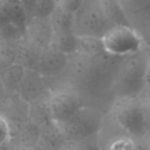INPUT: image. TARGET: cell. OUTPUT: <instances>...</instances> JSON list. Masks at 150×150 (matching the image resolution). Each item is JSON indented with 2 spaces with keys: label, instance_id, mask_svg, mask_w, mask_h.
Listing matches in <instances>:
<instances>
[{
  "label": "cell",
  "instance_id": "obj_1",
  "mask_svg": "<svg viewBox=\"0 0 150 150\" xmlns=\"http://www.w3.org/2000/svg\"><path fill=\"white\" fill-rule=\"evenodd\" d=\"M126 56H117L107 52L97 55L76 53L69 55L64 74L54 80V88H68L77 93L84 105L102 110L106 98L114 102L112 89L120 67ZM103 111V110H102Z\"/></svg>",
  "mask_w": 150,
  "mask_h": 150
},
{
  "label": "cell",
  "instance_id": "obj_2",
  "mask_svg": "<svg viewBox=\"0 0 150 150\" xmlns=\"http://www.w3.org/2000/svg\"><path fill=\"white\" fill-rule=\"evenodd\" d=\"M150 55L145 48L124 58L112 89L113 99L137 98L146 87Z\"/></svg>",
  "mask_w": 150,
  "mask_h": 150
},
{
  "label": "cell",
  "instance_id": "obj_3",
  "mask_svg": "<svg viewBox=\"0 0 150 150\" xmlns=\"http://www.w3.org/2000/svg\"><path fill=\"white\" fill-rule=\"evenodd\" d=\"M110 111L112 120L120 129L134 141L146 143L149 121L145 107L139 97L117 98Z\"/></svg>",
  "mask_w": 150,
  "mask_h": 150
},
{
  "label": "cell",
  "instance_id": "obj_4",
  "mask_svg": "<svg viewBox=\"0 0 150 150\" xmlns=\"http://www.w3.org/2000/svg\"><path fill=\"white\" fill-rule=\"evenodd\" d=\"M104 120L103 111L91 105H83L73 117L58 123L67 144L79 143L98 135ZM66 147V146H65Z\"/></svg>",
  "mask_w": 150,
  "mask_h": 150
},
{
  "label": "cell",
  "instance_id": "obj_5",
  "mask_svg": "<svg viewBox=\"0 0 150 150\" xmlns=\"http://www.w3.org/2000/svg\"><path fill=\"white\" fill-rule=\"evenodd\" d=\"M113 25L105 13L102 0H83L74 14V32L78 37H103Z\"/></svg>",
  "mask_w": 150,
  "mask_h": 150
},
{
  "label": "cell",
  "instance_id": "obj_6",
  "mask_svg": "<svg viewBox=\"0 0 150 150\" xmlns=\"http://www.w3.org/2000/svg\"><path fill=\"white\" fill-rule=\"evenodd\" d=\"M105 52L127 56L145 48V43L138 32L130 25H113L102 37Z\"/></svg>",
  "mask_w": 150,
  "mask_h": 150
},
{
  "label": "cell",
  "instance_id": "obj_7",
  "mask_svg": "<svg viewBox=\"0 0 150 150\" xmlns=\"http://www.w3.org/2000/svg\"><path fill=\"white\" fill-rule=\"evenodd\" d=\"M50 91L52 119L59 124L69 120L84 105L80 96L70 89L55 88Z\"/></svg>",
  "mask_w": 150,
  "mask_h": 150
},
{
  "label": "cell",
  "instance_id": "obj_8",
  "mask_svg": "<svg viewBox=\"0 0 150 150\" xmlns=\"http://www.w3.org/2000/svg\"><path fill=\"white\" fill-rule=\"evenodd\" d=\"M69 62V55L50 46L42 49L33 69L37 70L47 80H54L64 74L68 68Z\"/></svg>",
  "mask_w": 150,
  "mask_h": 150
},
{
  "label": "cell",
  "instance_id": "obj_9",
  "mask_svg": "<svg viewBox=\"0 0 150 150\" xmlns=\"http://www.w3.org/2000/svg\"><path fill=\"white\" fill-rule=\"evenodd\" d=\"M1 116L5 118L14 131L25 120H29V103L25 101L18 93H6L1 95Z\"/></svg>",
  "mask_w": 150,
  "mask_h": 150
},
{
  "label": "cell",
  "instance_id": "obj_10",
  "mask_svg": "<svg viewBox=\"0 0 150 150\" xmlns=\"http://www.w3.org/2000/svg\"><path fill=\"white\" fill-rule=\"evenodd\" d=\"M50 91L48 82L41 74L33 69H26L18 89L19 96L30 103Z\"/></svg>",
  "mask_w": 150,
  "mask_h": 150
},
{
  "label": "cell",
  "instance_id": "obj_11",
  "mask_svg": "<svg viewBox=\"0 0 150 150\" xmlns=\"http://www.w3.org/2000/svg\"><path fill=\"white\" fill-rule=\"evenodd\" d=\"M25 37L41 49L50 47L54 30L49 18H31L26 25Z\"/></svg>",
  "mask_w": 150,
  "mask_h": 150
},
{
  "label": "cell",
  "instance_id": "obj_12",
  "mask_svg": "<svg viewBox=\"0 0 150 150\" xmlns=\"http://www.w3.org/2000/svg\"><path fill=\"white\" fill-rule=\"evenodd\" d=\"M40 136V127L30 120L23 122L12 134L10 149H37Z\"/></svg>",
  "mask_w": 150,
  "mask_h": 150
},
{
  "label": "cell",
  "instance_id": "obj_13",
  "mask_svg": "<svg viewBox=\"0 0 150 150\" xmlns=\"http://www.w3.org/2000/svg\"><path fill=\"white\" fill-rule=\"evenodd\" d=\"M29 16L21 1L0 3V26L13 25L25 32Z\"/></svg>",
  "mask_w": 150,
  "mask_h": 150
},
{
  "label": "cell",
  "instance_id": "obj_14",
  "mask_svg": "<svg viewBox=\"0 0 150 150\" xmlns=\"http://www.w3.org/2000/svg\"><path fill=\"white\" fill-rule=\"evenodd\" d=\"M66 139L60 125L54 120L40 127V136L37 149H65Z\"/></svg>",
  "mask_w": 150,
  "mask_h": 150
},
{
  "label": "cell",
  "instance_id": "obj_15",
  "mask_svg": "<svg viewBox=\"0 0 150 150\" xmlns=\"http://www.w3.org/2000/svg\"><path fill=\"white\" fill-rule=\"evenodd\" d=\"M42 49L28 40L25 37L17 41L16 63L25 69H34Z\"/></svg>",
  "mask_w": 150,
  "mask_h": 150
},
{
  "label": "cell",
  "instance_id": "obj_16",
  "mask_svg": "<svg viewBox=\"0 0 150 150\" xmlns=\"http://www.w3.org/2000/svg\"><path fill=\"white\" fill-rule=\"evenodd\" d=\"M50 92L29 103V120L40 127L53 120L50 106Z\"/></svg>",
  "mask_w": 150,
  "mask_h": 150
},
{
  "label": "cell",
  "instance_id": "obj_17",
  "mask_svg": "<svg viewBox=\"0 0 150 150\" xmlns=\"http://www.w3.org/2000/svg\"><path fill=\"white\" fill-rule=\"evenodd\" d=\"M25 69H26L17 63L0 69L2 91L6 93H18Z\"/></svg>",
  "mask_w": 150,
  "mask_h": 150
},
{
  "label": "cell",
  "instance_id": "obj_18",
  "mask_svg": "<svg viewBox=\"0 0 150 150\" xmlns=\"http://www.w3.org/2000/svg\"><path fill=\"white\" fill-rule=\"evenodd\" d=\"M54 34L74 32V14L64 11L57 5L49 17Z\"/></svg>",
  "mask_w": 150,
  "mask_h": 150
},
{
  "label": "cell",
  "instance_id": "obj_19",
  "mask_svg": "<svg viewBox=\"0 0 150 150\" xmlns=\"http://www.w3.org/2000/svg\"><path fill=\"white\" fill-rule=\"evenodd\" d=\"M51 47L68 55H72L77 52L78 36L75 32L54 34Z\"/></svg>",
  "mask_w": 150,
  "mask_h": 150
},
{
  "label": "cell",
  "instance_id": "obj_20",
  "mask_svg": "<svg viewBox=\"0 0 150 150\" xmlns=\"http://www.w3.org/2000/svg\"><path fill=\"white\" fill-rule=\"evenodd\" d=\"M108 18L114 25H131L127 15L119 0H102Z\"/></svg>",
  "mask_w": 150,
  "mask_h": 150
},
{
  "label": "cell",
  "instance_id": "obj_21",
  "mask_svg": "<svg viewBox=\"0 0 150 150\" xmlns=\"http://www.w3.org/2000/svg\"><path fill=\"white\" fill-rule=\"evenodd\" d=\"M105 52L102 37L82 36L78 37L77 52L86 55H97Z\"/></svg>",
  "mask_w": 150,
  "mask_h": 150
},
{
  "label": "cell",
  "instance_id": "obj_22",
  "mask_svg": "<svg viewBox=\"0 0 150 150\" xmlns=\"http://www.w3.org/2000/svg\"><path fill=\"white\" fill-rule=\"evenodd\" d=\"M17 41L7 39L0 40V69L16 63Z\"/></svg>",
  "mask_w": 150,
  "mask_h": 150
},
{
  "label": "cell",
  "instance_id": "obj_23",
  "mask_svg": "<svg viewBox=\"0 0 150 150\" xmlns=\"http://www.w3.org/2000/svg\"><path fill=\"white\" fill-rule=\"evenodd\" d=\"M56 7V0H37L34 4L31 18H49Z\"/></svg>",
  "mask_w": 150,
  "mask_h": 150
},
{
  "label": "cell",
  "instance_id": "obj_24",
  "mask_svg": "<svg viewBox=\"0 0 150 150\" xmlns=\"http://www.w3.org/2000/svg\"><path fill=\"white\" fill-rule=\"evenodd\" d=\"M11 140V129L5 118L1 116L0 119V148L10 149Z\"/></svg>",
  "mask_w": 150,
  "mask_h": 150
},
{
  "label": "cell",
  "instance_id": "obj_25",
  "mask_svg": "<svg viewBox=\"0 0 150 150\" xmlns=\"http://www.w3.org/2000/svg\"><path fill=\"white\" fill-rule=\"evenodd\" d=\"M136 31L142 36L145 46L150 48V8Z\"/></svg>",
  "mask_w": 150,
  "mask_h": 150
},
{
  "label": "cell",
  "instance_id": "obj_26",
  "mask_svg": "<svg viewBox=\"0 0 150 150\" xmlns=\"http://www.w3.org/2000/svg\"><path fill=\"white\" fill-rule=\"evenodd\" d=\"M57 5L66 11L75 14L82 6L83 0H56Z\"/></svg>",
  "mask_w": 150,
  "mask_h": 150
},
{
  "label": "cell",
  "instance_id": "obj_27",
  "mask_svg": "<svg viewBox=\"0 0 150 150\" xmlns=\"http://www.w3.org/2000/svg\"><path fill=\"white\" fill-rule=\"evenodd\" d=\"M140 99L142 100L146 112L148 116V121H149V134H148V138L146 141V143H150V90H144L143 92L139 96Z\"/></svg>",
  "mask_w": 150,
  "mask_h": 150
},
{
  "label": "cell",
  "instance_id": "obj_28",
  "mask_svg": "<svg viewBox=\"0 0 150 150\" xmlns=\"http://www.w3.org/2000/svg\"><path fill=\"white\" fill-rule=\"evenodd\" d=\"M37 0H21V3L23 4V6L25 7L28 16H29V19L31 18L32 17V12H33V7H34V4L36 3Z\"/></svg>",
  "mask_w": 150,
  "mask_h": 150
},
{
  "label": "cell",
  "instance_id": "obj_29",
  "mask_svg": "<svg viewBox=\"0 0 150 150\" xmlns=\"http://www.w3.org/2000/svg\"><path fill=\"white\" fill-rule=\"evenodd\" d=\"M5 1H8V2H16V1H21V0H5Z\"/></svg>",
  "mask_w": 150,
  "mask_h": 150
}]
</instances>
